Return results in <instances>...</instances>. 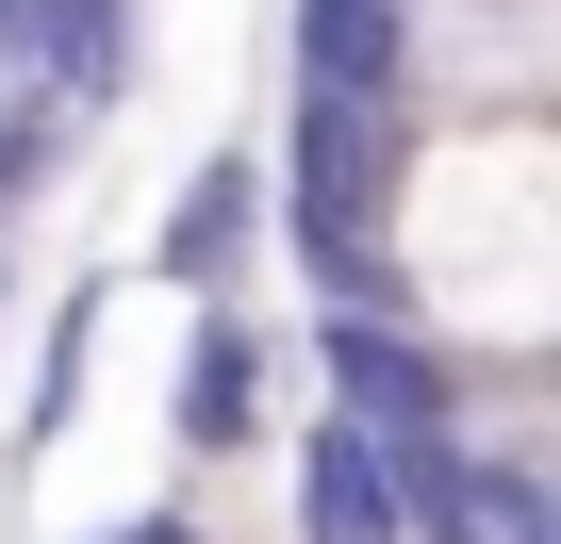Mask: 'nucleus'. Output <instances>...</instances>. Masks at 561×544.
<instances>
[{
  "label": "nucleus",
  "mask_w": 561,
  "mask_h": 544,
  "mask_svg": "<svg viewBox=\"0 0 561 544\" xmlns=\"http://www.w3.org/2000/svg\"><path fill=\"white\" fill-rule=\"evenodd\" d=\"M264 380H280L264 314H231V298H182V380H165V445H182V462H248V445H264Z\"/></svg>",
  "instance_id": "20e7f679"
},
{
  "label": "nucleus",
  "mask_w": 561,
  "mask_h": 544,
  "mask_svg": "<svg viewBox=\"0 0 561 544\" xmlns=\"http://www.w3.org/2000/svg\"><path fill=\"white\" fill-rule=\"evenodd\" d=\"M100 314H116V281H67V298H50V363H34V396H18V445H67V429H83V363H100Z\"/></svg>",
  "instance_id": "1a4fd4ad"
},
{
  "label": "nucleus",
  "mask_w": 561,
  "mask_h": 544,
  "mask_svg": "<svg viewBox=\"0 0 561 544\" xmlns=\"http://www.w3.org/2000/svg\"><path fill=\"white\" fill-rule=\"evenodd\" d=\"M0 50H18V0H0Z\"/></svg>",
  "instance_id": "9b49d317"
},
{
  "label": "nucleus",
  "mask_w": 561,
  "mask_h": 544,
  "mask_svg": "<svg viewBox=\"0 0 561 544\" xmlns=\"http://www.w3.org/2000/svg\"><path fill=\"white\" fill-rule=\"evenodd\" d=\"M83 544H215V528H198V511L165 495V511H116V528H83Z\"/></svg>",
  "instance_id": "9d476101"
},
{
  "label": "nucleus",
  "mask_w": 561,
  "mask_h": 544,
  "mask_svg": "<svg viewBox=\"0 0 561 544\" xmlns=\"http://www.w3.org/2000/svg\"><path fill=\"white\" fill-rule=\"evenodd\" d=\"M18 83H50L67 116H116L133 67H149V0H18Z\"/></svg>",
  "instance_id": "0eeeda50"
},
{
  "label": "nucleus",
  "mask_w": 561,
  "mask_h": 544,
  "mask_svg": "<svg viewBox=\"0 0 561 544\" xmlns=\"http://www.w3.org/2000/svg\"><path fill=\"white\" fill-rule=\"evenodd\" d=\"M264 165H280V264H298L314 298H397V281H380V215H397V100L298 83Z\"/></svg>",
  "instance_id": "f257e3e1"
},
{
  "label": "nucleus",
  "mask_w": 561,
  "mask_h": 544,
  "mask_svg": "<svg viewBox=\"0 0 561 544\" xmlns=\"http://www.w3.org/2000/svg\"><path fill=\"white\" fill-rule=\"evenodd\" d=\"M413 478V544H561V478L545 462H512V445H413L397 462Z\"/></svg>",
  "instance_id": "39448f33"
},
{
  "label": "nucleus",
  "mask_w": 561,
  "mask_h": 544,
  "mask_svg": "<svg viewBox=\"0 0 561 544\" xmlns=\"http://www.w3.org/2000/svg\"><path fill=\"white\" fill-rule=\"evenodd\" d=\"M264 247H280V165L264 149H198L182 198H165V231H149V281L165 298H231Z\"/></svg>",
  "instance_id": "7ed1b4c3"
},
{
  "label": "nucleus",
  "mask_w": 561,
  "mask_h": 544,
  "mask_svg": "<svg viewBox=\"0 0 561 544\" xmlns=\"http://www.w3.org/2000/svg\"><path fill=\"white\" fill-rule=\"evenodd\" d=\"M314 396H331V413H364V429H380L397 462H413V445H462V429H479V396L446 380V347H430V331H413L397 298H314Z\"/></svg>",
  "instance_id": "f03ea898"
},
{
  "label": "nucleus",
  "mask_w": 561,
  "mask_h": 544,
  "mask_svg": "<svg viewBox=\"0 0 561 544\" xmlns=\"http://www.w3.org/2000/svg\"><path fill=\"white\" fill-rule=\"evenodd\" d=\"M298 83L397 100L413 83V0H298Z\"/></svg>",
  "instance_id": "6e6552de"
},
{
  "label": "nucleus",
  "mask_w": 561,
  "mask_h": 544,
  "mask_svg": "<svg viewBox=\"0 0 561 544\" xmlns=\"http://www.w3.org/2000/svg\"><path fill=\"white\" fill-rule=\"evenodd\" d=\"M280 544H413L397 445H380L364 413H331V396H314V429H298V511H280Z\"/></svg>",
  "instance_id": "423d86ee"
}]
</instances>
